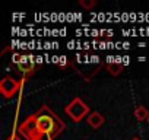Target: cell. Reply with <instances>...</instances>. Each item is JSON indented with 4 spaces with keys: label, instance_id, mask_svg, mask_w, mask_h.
Listing matches in <instances>:
<instances>
[{
    "label": "cell",
    "instance_id": "cell-1",
    "mask_svg": "<svg viewBox=\"0 0 149 140\" xmlns=\"http://www.w3.org/2000/svg\"><path fill=\"white\" fill-rule=\"evenodd\" d=\"M35 118H37V124H38V130L41 137H47V140H54L66 127V124L63 123L61 118H58L51 108H48L47 105L41 107L37 112H35Z\"/></svg>",
    "mask_w": 149,
    "mask_h": 140
},
{
    "label": "cell",
    "instance_id": "cell-2",
    "mask_svg": "<svg viewBox=\"0 0 149 140\" xmlns=\"http://www.w3.org/2000/svg\"><path fill=\"white\" fill-rule=\"evenodd\" d=\"M104 64L105 63L98 55H88V57L86 55H76V58H74V61H73V66H74V69H76V72L85 80H86V76H88L86 72H89V80H91V78L95 76L100 72Z\"/></svg>",
    "mask_w": 149,
    "mask_h": 140
},
{
    "label": "cell",
    "instance_id": "cell-3",
    "mask_svg": "<svg viewBox=\"0 0 149 140\" xmlns=\"http://www.w3.org/2000/svg\"><path fill=\"white\" fill-rule=\"evenodd\" d=\"M18 133H19L25 140H42V137H41V134H40V130H38V124H37L35 114L29 115L24 123L19 124Z\"/></svg>",
    "mask_w": 149,
    "mask_h": 140
},
{
    "label": "cell",
    "instance_id": "cell-4",
    "mask_svg": "<svg viewBox=\"0 0 149 140\" xmlns=\"http://www.w3.org/2000/svg\"><path fill=\"white\" fill-rule=\"evenodd\" d=\"M64 112L74 121V123H79L84 117H86L89 114V107L81 99V98H74L69 105H66Z\"/></svg>",
    "mask_w": 149,
    "mask_h": 140
},
{
    "label": "cell",
    "instance_id": "cell-5",
    "mask_svg": "<svg viewBox=\"0 0 149 140\" xmlns=\"http://www.w3.org/2000/svg\"><path fill=\"white\" fill-rule=\"evenodd\" d=\"M21 88V82L15 80L13 78L10 76H6L2 79V82H0V92H2V95L5 98H12Z\"/></svg>",
    "mask_w": 149,
    "mask_h": 140
},
{
    "label": "cell",
    "instance_id": "cell-6",
    "mask_svg": "<svg viewBox=\"0 0 149 140\" xmlns=\"http://www.w3.org/2000/svg\"><path fill=\"white\" fill-rule=\"evenodd\" d=\"M15 61L18 63V69L21 72H24L25 75H31L35 72V64H34L31 57H21L19 58V55H16Z\"/></svg>",
    "mask_w": 149,
    "mask_h": 140
},
{
    "label": "cell",
    "instance_id": "cell-7",
    "mask_svg": "<svg viewBox=\"0 0 149 140\" xmlns=\"http://www.w3.org/2000/svg\"><path fill=\"white\" fill-rule=\"evenodd\" d=\"M104 121H105V118H104L102 114H100L98 111L91 112L89 117H88V124H89L92 128H100V127L104 124Z\"/></svg>",
    "mask_w": 149,
    "mask_h": 140
},
{
    "label": "cell",
    "instance_id": "cell-8",
    "mask_svg": "<svg viewBox=\"0 0 149 140\" xmlns=\"http://www.w3.org/2000/svg\"><path fill=\"white\" fill-rule=\"evenodd\" d=\"M107 70L113 75V76H117L121 73V70H123V66L120 63H117L116 60H108L107 61Z\"/></svg>",
    "mask_w": 149,
    "mask_h": 140
},
{
    "label": "cell",
    "instance_id": "cell-9",
    "mask_svg": "<svg viewBox=\"0 0 149 140\" xmlns=\"http://www.w3.org/2000/svg\"><path fill=\"white\" fill-rule=\"evenodd\" d=\"M134 117H136V120L137 121H148V118H149V111L145 108V107H142V105H139L136 110H134Z\"/></svg>",
    "mask_w": 149,
    "mask_h": 140
},
{
    "label": "cell",
    "instance_id": "cell-10",
    "mask_svg": "<svg viewBox=\"0 0 149 140\" xmlns=\"http://www.w3.org/2000/svg\"><path fill=\"white\" fill-rule=\"evenodd\" d=\"M79 5H81L84 9L89 10V9H94V8L97 6V2H95V0H81Z\"/></svg>",
    "mask_w": 149,
    "mask_h": 140
},
{
    "label": "cell",
    "instance_id": "cell-11",
    "mask_svg": "<svg viewBox=\"0 0 149 140\" xmlns=\"http://www.w3.org/2000/svg\"><path fill=\"white\" fill-rule=\"evenodd\" d=\"M58 61H60V66H66V64H67V58H66V57H60Z\"/></svg>",
    "mask_w": 149,
    "mask_h": 140
},
{
    "label": "cell",
    "instance_id": "cell-12",
    "mask_svg": "<svg viewBox=\"0 0 149 140\" xmlns=\"http://www.w3.org/2000/svg\"><path fill=\"white\" fill-rule=\"evenodd\" d=\"M8 140H21V137H18V136H12V137H9Z\"/></svg>",
    "mask_w": 149,
    "mask_h": 140
},
{
    "label": "cell",
    "instance_id": "cell-13",
    "mask_svg": "<svg viewBox=\"0 0 149 140\" xmlns=\"http://www.w3.org/2000/svg\"><path fill=\"white\" fill-rule=\"evenodd\" d=\"M132 140H140V139H139V137H133Z\"/></svg>",
    "mask_w": 149,
    "mask_h": 140
},
{
    "label": "cell",
    "instance_id": "cell-14",
    "mask_svg": "<svg viewBox=\"0 0 149 140\" xmlns=\"http://www.w3.org/2000/svg\"><path fill=\"white\" fill-rule=\"evenodd\" d=\"M148 124H149V118H148Z\"/></svg>",
    "mask_w": 149,
    "mask_h": 140
}]
</instances>
